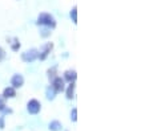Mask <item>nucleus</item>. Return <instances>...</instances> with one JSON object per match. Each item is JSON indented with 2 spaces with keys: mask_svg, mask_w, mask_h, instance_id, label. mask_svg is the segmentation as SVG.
Here are the masks:
<instances>
[{
  "mask_svg": "<svg viewBox=\"0 0 149 131\" xmlns=\"http://www.w3.org/2000/svg\"><path fill=\"white\" fill-rule=\"evenodd\" d=\"M37 24L39 25H44V27H48V28H53L56 25V21L53 19V16L51 13H40L39 17H37Z\"/></svg>",
  "mask_w": 149,
  "mask_h": 131,
  "instance_id": "1",
  "label": "nucleus"
},
{
  "mask_svg": "<svg viewBox=\"0 0 149 131\" xmlns=\"http://www.w3.org/2000/svg\"><path fill=\"white\" fill-rule=\"evenodd\" d=\"M27 109H28L29 114H39V111H40V109H41V105L37 99H31L27 105Z\"/></svg>",
  "mask_w": 149,
  "mask_h": 131,
  "instance_id": "2",
  "label": "nucleus"
},
{
  "mask_svg": "<svg viewBox=\"0 0 149 131\" xmlns=\"http://www.w3.org/2000/svg\"><path fill=\"white\" fill-rule=\"evenodd\" d=\"M37 50L36 49H29L27 50V52H24L22 56L23 61H25V62H32V61H35V60L37 58Z\"/></svg>",
  "mask_w": 149,
  "mask_h": 131,
  "instance_id": "3",
  "label": "nucleus"
},
{
  "mask_svg": "<svg viewBox=\"0 0 149 131\" xmlns=\"http://www.w3.org/2000/svg\"><path fill=\"white\" fill-rule=\"evenodd\" d=\"M52 87L56 93H61L64 90V80L61 77H55L52 80Z\"/></svg>",
  "mask_w": 149,
  "mask_h": 131,
  "instance_id": "4",
  "label": "nucleus"
},
{
  "mask_svg": "<svg viewBox=\"0 0 149 131\" xmlns=\"http://www.w3.org/2000/svg\"><path fill=\"white\" fill-rule=\"evenodd\" d=\"M11 84H12L13 89L20 87V86H23V84H24V78H23L22 74H15L12 77V80H11Z\"/></svg>",
  "mask_w": 149,
  "mask_h": 131,
  "instance_id": "5",
  "label": "nucleus"
},
{
  "mask_svg": "<svg viewBox=\"0 0 149 131\" xmlns=\"http://www.w3.org/2000/svg\"><path fill=\"white\" fill-rule=\"evenodd\" d=\"M52 44L51 43H48L45 45V47H44V49H43V52H41V54H39V56L37 57H40V60H45L47 58V56H48V54H49V52H51V49H52Z\"/></svg>",
  "mask_w": 149,
  "mask_h": 131,
  "instance_id": "6",
  "label": "nucleus"
},
{
  "mask_svg": "<svg viewBox=\"0 0 149 131\" xmlns=\"http://www.w3.org/2000/svg\"><path fill=\"white\" fill-rule=\"evenodd\" d=\"M15 95H16V91L13 87H7V89H4V93H3L4 98H13Z\"/></svg>",
  "mask_w": 149,
  "mask_h": 131,
  "instance_id": "7",
  "label": "nucleus"
},
{
  "mask_svg": "<svg viewBox=\"0 0 149 131\" xmlns=\"http://www.w3.org/2000/svg\"><path fill=\"white\" fill-rule=\"evenodd\" d=\"M76 72L74 70H67L65 72V80L67 81H69V82H74V80H76Z\"/></svg>",
  "mask_w": 149,
  "mask_h": 131,
  "instance_id": "8",
  "label": "nucleus"
},
{
  "mask_svg": "<svg viewBox=\"0 0 149 131\" xmlns=\"http://www.w3.org/2000/svg\"><path fill=\"white\" fill-rule=\"evenodd\" d=\"M49 130L51 131H60L61 130V123L59 121H52L49 123Z\"/></svg>",
  "mask_w": 149,
  "mask_h": 131,
  "instance_id": "9",
  "label": "nucleus"
},
{
  "mask_svg": "<svg viewBox=\"0 0 149 131\" xmlns=\"http://www.w3.org/2000/svg\"><path fill=\"white\" fill-rule=\"evenodd\" d=\"M73 93H74V82H71V85L67 89V98L68 99H72L73 98Z\"/></svg>",
  "mask_w": 149,
  "mask_h": 131,
  "instance_id": "10",
  "label": "nucleus"
},
{
  "mask_svg": "<svg viewBox=\"0 0 149 131\" xmlns=\"http://www.w3.org/2000/svg\"><path fill=\"white\" fill-rule=\"evenodd\" d=\"M55 94H56V91L53 90L52 86L47 87V98H48V99H53V98H55Z\"/></svg>",
  "mask_w": 149,
  "mask_h": 131,
  "instance_id": "11",
  "label": "nucleus"
},
{
  "mask_svg": "<svg viewBox=\"0 0 149 131\" xmlns=\"http://www.w3.org/2000/svg\"><path fill=\"white\" fill-rule=\"evenodd\" d=\"M71 17H72V21L76 24V23H77V8H76V7H73V8H72V11H71Z\"/></svg>",
  "mask_w": 149,
  "mask_h": 131,
  "instance_id": "12",
  "label": "nucleus"
},
{
  "mask_svg": "<svg viewBox=\"0 0 149 131\" xmlns=\"http://www.w3.org/2000/svg\"><path fill=\"white\" fill-rule=\"evenodd\" d=\"M71 119H72V122H76V121H77V109H72V111H71Z\"/></svg>",
  "mask_w": 149,
  "mask_h": 131,
  "instance_id": "13",
  "label": "nucleus"
},
{
  "mask_svg": "<svg viewBox=\"0 0 149 131\" xmlns=\"http://www.w3.org/2000/svg\"><path fill=\"white\" fill-rule=\"evenodd\" d=\"M6 109V102H4V97L0 95V111H3Z\"/></svg>",
  "mask_w": 149,
  "mask_h": 131,
  "instance_id": "14",
  "label": "nucleus"
},
{
  "mask_svg": "<svg viewBox=\"0 0 149 131\" xmlns=\"http://www.w3.org/2000/svg\"><path fill=\"white\" fill-rule=\"evenodd\" d=\"M4 58H6V52L3 50V48L0 47V61H3Z\"/></svg>",
  "mask_w": 149,
  "mask_h": 131,
  "instance_id": "15",
  "label": "nucleus"
},
{
  "mask_svg": "<svg viewBox=\"0 0 149 131\" xmlns=\"http://www.w3.org/2000/svg\"><path fill=\"white\" fill-rule=\"evenodd\" d=\"M49 33H51V32L48 31V29H43V31H41V36H43V37H47V36H49Z\"/></svg>",
  "mask_w": 149,
  "mask_h": 131,
  "instance_id": "16",
  "label": "nucleus"
},
{
  "mask_svg": "<svg viewBox=\"0 0 149 131\" xmlns=\"http://www.w3.org/2000/svg\"><path fill=\"white\" fill-rule=\"evenodd\" d=\"M19 48H20V44L17 43V40H15V44L12 45V49H13V50H17Z\"/></svg>",
  "mask_w": 149,
  "mask_h": 131,
  "instance_id": "17",
  "label": "nucleus"
},
{
  "mask_svg": "<svg viewBox=\"0 0 149 131\" xmlns=\"http://www.w3.org/2000/svg\"><path fill=\"white\" fill-rule=\"evenodd\" d=\"M55 70H56V68H53L52 70H49V72H48V73H49V78H52V80L55 78Z\"/></svg>",
  "mask_w": 149,
  "mask_h": 131,
  "instance_id": "18",
  "label": "nucleus"
},
{
  "mask_svg": "<svg viewBox=\"0 0 149 131\" xmlns=\"http://www.w3.org/2000/svg\"><path fill=\"white\" fill-rule=\"evenodd\" d=\"M4 126H6L4 125V117L1 115L0 117V128H4Z\"/></svg>",
  "mask_w": 149,
  "mask_h": 131,
  "instance_id": "19",
  "label": "nucleus"
}]
</instances>
